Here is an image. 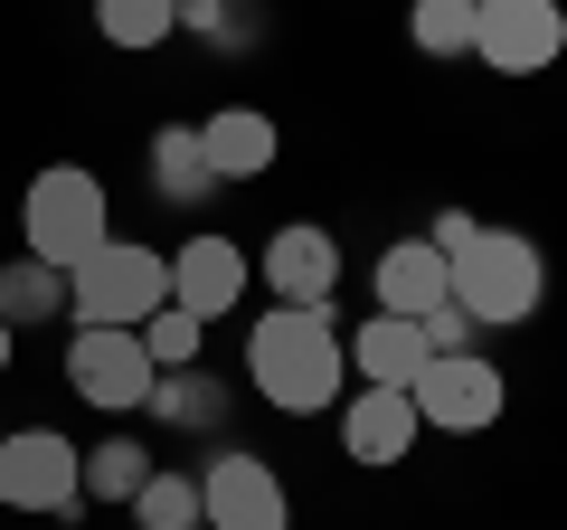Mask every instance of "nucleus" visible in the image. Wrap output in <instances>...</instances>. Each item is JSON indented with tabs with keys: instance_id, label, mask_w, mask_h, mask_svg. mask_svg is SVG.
Masks as SVG:
<instances>
[{
	"instance_id": "f8f14e48",
	"label": "nucleus",
	"mask_w": 567,
	"mask_h": 530,
	"mask_svg": "<svg viewBox=\"0 0 567 530\" xmlns=\"http://www.w3.org/2000/svg\"><path fill=\"white\" fill-rule=\"evenodd\" d=\"M416 398L406 388H360L350 379V398H341V455L350 465H369V473H398L406 455H416Z\"/></svg>"
},
{
	"instance_id": "ddd939ff",
	"label": "nucleus",
	"mask_w": 567,
	"mask_h": 530,
	"mask_svg": "<svg viewBox=\"0 0 567 530\" xmlns=\"http://www.w3.org/2000/svg\"><path fill=\"white\" fill-rule=\"evenodd\" d=\"M369 294H379V313H435V304H454V275H445V246L435 237H388L379 246V265H369Z\"/></svg>"
},
{
	"instance_id": "6e6552de",
	"label": "nucleus",
	"mask_w": 567,
	"mask_h": 530,
	"mask_svg": "<svg viewBox=\"0 0 567 530\" xmlns=\"http://www.w3.org/2000/svg\"><path fill=\"white\" fill-rule=\"evenodd\" d=\"M66 388H76L85 408H104V417H133L142 398H152V350H142V332H66V369H58Z\"/></svg>"
},
{
	"instance_id": "aec40b11",
	"label": "nucleus",
	"mask_w": 567,
	"mask_h": 530,
	"mask_svg": "<svg viewBox=\"0 0 567 530\" xmlns=\"http://www.w3.org/2000/svg\"><path fill=\"white\" fill-rule=\"evenodd\" d=\"M152 465H162V455L142 446V436H104V446L85 455V502H123L133 511V492L152 483Z\"/></svg>"
},
{
	"instance_id": "412c9836",
	"label": "nucleus",
	"mask_w": 567,
	"mask_h": 530,
	"mask_svg": "<svg viewBox=\"0 0 567 530\" xmlns=\"http://www.w3.org/2000/svg\"><path fill=\"white\" fill-rule=\"evenodd\" d=\"M133 521H142V530H199V473L152 465V483L133 492Z\"/></svg>"
},
{
	"instance_id": "bb28decb",
	"label": "nucleus",
	"mask_w": 567,
	"mask_h": 530,
	"mask_svg": "<svg viewBox=\"0 0 567 530\" xmlns=\"http://www.w3.org/2000/svg\"><path fill=\"white\" fill-rule=\"evenodd\" d=\"M464 10H483V0H464Z\"/></svg>"
},
{
	"instance_id": "9d476101",
	"label": "nucleus",
	"mask_w": 567,
	"mask_h": 530,
	"mask_svg": "<svg viewBox=\"0 0 567 530\" xmlns=\"http://www.w3.org/2000/svg\"><path fill=\"white\" fill-rule=\"evenodd\" d=\"M256 285L275 294V304H331V294H341V237H331L322 218H284L275 237H265V256H256Z\"/></svg>"
},
{
	"instance_id": "423d86ee",
	"label": "nucleus",
	"mask_w": 567,
	"mask_h": 530,
	"mask_svg": "<svg viewBox=\"0 0 567 530\" xmlns=\"http://www.w3.org/2000/svg\"><path fill=\"white\" fill-rule=\"evenodd\" d=\"M406 398H416V427H435V436H483V427L511 417V379H502L492 350H445V360H425Z\"/></svg>"
},
{
	"instance_id": "6ab92c4d",
	"label": "nucleus",
	"mask_w": 567,
	"mask_h": 530,
	"mask_svg": "<svg viewBox=\"0 0 567 530\" xmlns=\"http://www.w3.org/2000/svg\"><path fill=\"white\" fill-rule=\"evenodd\" d=\"M95 39L123 48V58H142V48L181 39V0H95Z\"/></svg>"
},
{
	"instance_id": "9b49d317",
	"label": "nucleus",
	"mask_w": 567,
	"mask_h": 530,
	"mask_svg": "<svg viewBox=\"0 0 567 530\" xmlns=\"http://www.w3.org/2000/svg\"><path fill=\"white\" fill-rule=\"evenodd\" d=\"M246 246L218 237V227H199V237H181V256H171V304L199 313V323H227V313H246Z\"/></svg>"
},
{
	"instance_id": "39448f33",
	"label": "nucleus",
	"mask_w": 567,
	"mask_h": 530,
	"mask_svg": "<svg viewBox=\"0 0 567 530\" xmlns=\"http://www.w3.org/2000/svg\"><path fill=\"white\" fill-rule=\"evenodd\" d=\"M0 511H39V521L85 511V446L66 427H10L0 436Z\"/></svg>"
},
{
	"instance_id": "dca6fc26",
	"label": "nucleus",
	"mask_w": 567,
	"mask_h": 530,
	"mask_svg": "<svg viewBox=\"0 0 567 530\" xmlns=\"http://www.w3.org/2000/svg\"><path fill=\"white\" fill-rule=\"evenodd\" d=\"M142 171H152V190H162L171 208L218 200V171H208V152H199V123H162V133L142 143Z\"/></svg>"
},
{
	"instance_id": "f3484780",
	"label": "nucleus",
	"mask_w": 567,
	"mask_h": 530,
	"mask_svg": "<svg viewBox=\"0 0 567 530\" xmlns=\"http://www.w3.org/2000/svg\"><path fill=\"white\" fill-rule=\"evenodd\" d=\"M142 408L162 417V427H181V436H218V427H227V408H237V388L208 379V369H162Z\"/></svg>"
},
{
	"instance_id": "1a4fd4ad",
	"label": "nucleus",
	"mask_w": 567,
	"mask_h": 530,
	"mask_svg": "<svg viewBox=\"0 0 567 530\" xmlns=\"http://www.w3.org/2000/svg\"><path fill=\"white\" fill-rule=\"evenodd\" d=\"M199 530H293V492L265 455H218L199 473Z\"/></svg>"
},
{
	"instance_id": "cd10ccee",
	"label": "nucleus",
	"mask_w": 567,
	"mask_h": 530,
	"mask_svg": "<svg viewBox=\"0 0 567 530\" xmlns=\"http://www.w3.org/2000/svg\"><path fill=\"white\" fill-rule=\"evenodd\" d=\"M0 436H10V427H0Z\"/></svg>"
},
{
	"instance_id": "20e7f679",
	"label": "nucleus",
	"mask_w": 567,
	"mask_h": 530,
	"mask_svg": "<svg viewBox=\"0 0 567 530\" xmlns=\"http://www.w3.org/2000/svg\"><path fill=\"white\" fill-rule=\"evenodd\" d=\"M114 237V200H104V181L85 162H48L39 181H29V200H20V256H39V265H85L95 246Z\"/></svg>"
},
{
	"instance_id": "a878e982",
	"label": "nucleus",
	"mask_w": 567,
	"mask_h": 530,
	"mask_svg": "<svg viewBox=\"0 0 567 530\" xmlns=\"http://www.w3.org/2000/svg\"><path fill=\"white\" fill-rule=\"evenodd\" d=\"M10 350H20V332H10V323H0V369H10Z\"/></svg>"
},
{
	"instance_id": "4468645a",
	"label": "nucleus",
	"mask_w": 567,
	"mask_h": 530,
	"mask_svg": "<svg viewBox=\"0 0 567 530\" xmlns=\"http://www.w3.org/2000/svg\"><path fill=\"white\" fill-rule=\"evenodd\" d=\"M199 152H208V171H218V190H237V181H265V171L284 162V133H275L265 104H218V114L199 123Z\"/></svg>"
},
{
	"instance_id": "4be33fe9",
	"label": "nucleus",
	"mask_w": 567,
	"mask_h": 530,
	"mask_svg": "<svg viewBox=\"0 0 567 530\" xmlns=\"http://www.w3.org/2000/svg\"><path fill=\"white\" fill-rule=\"evenodd\" d=\"M406 48L416 58H473V10L464 0H406Z\"/></svg>"
},
{
	"instance_id": "2eb2a0df",
	"label": "nucleus",
	"mask_w": 567,
	"mask_h": 530,
	"mask_svg": "<svg viewBox=\"0 0 567 530\" xmlns=\"http://www.w3.org/2000/svg\"><path fill=\"white\" fill-rule=\"evenodd\" d=\"M341 350H350L360 388H416V369H425V332L406 313H369L360 332H341Z\"/></svg>"
},
{
	"instance_id": "b1692460",
	"label": "nucleus",
	"mask_w": 567,
	"mask_h": 530,
	"mask_svg": "<svg viewBox=\"0 0 567 530\" xmlns=\"http://www.w3.org/2000/svg\"><path fill=\"white\" fill-rule=\"evenodd\" d=\"M142 350H152V369H199L208 323H199V313H181V304H162L152 323H142Z\"/></svg>"
},
{
	"instance_id": "7ed1b4c3",
	"label": "nucleus",
	"mask_w": 567,
	"mask_h": 530,
	"mask_svg": "<svg viewBox=\"0 0 567 530\" xmlns=\"http://www.w3.org/2000/svg\"><path fill=\"white\" fill-rule=\"evenodd\" d=\"M171 304V256L133 237H104L85 265H66V323L76 332H142Z\"/></svg>"
},
{
	"instance_id": "5701e85b",
	"label": "nucleus",
	"mask_w": 567,
	"mask_h": 530,
	"mask_svg": "<svg viewBox=\"0 0 567 530\" xmlns=\"http://www.w3.org/2000/svg\"><path fill=\"white\" fill-rule=\"evenodd\" d=\"M181 29L237 58V48H256V39H265V10H256V0H181Z\"/></svg>"
},
{
	"instance_id": "393cba45",
	"label": "nucleus",
	"mask_w": 567,
	"mask_h": 530,
	"mask_svg": "<svg viewBox=\"0 0 567 530\" xmlns=\"http://www.w3.org/2000/svg\"><path fill=\"white\" fill-rule=\"evenodd\" d=\"M416 332H425V360H445V350H483V323H473L464 304H435V313H416Z\"/></svg>"
},
{
	"instance_id": "f03ea898",
	"label": "nucleus",
	"mask_w": 567,
	"mask_h": 530,
	"mask_svg": "<svg viewBox=\"0 0 567 530\" xmlns=\"http://www.w3.org/2000/svg\"><path fill=\"white\" fill-rule=\"evenodd\" d=\"M445 275H454V304H464L483 332H520L529 313L548 304V256L520 237V227H483L473 218L464 237L445 246Z\"/></svg>"
},
{
	"instance_id": "f257e3e1",
	"label": "nucleus",
	"mask_w": 567,
	"mask_h": 530,
	"mask_svg": "<svg viewBox=\"0 0 567 530\" xmlns=\"http://www.w3.org/2000/svg\"><path fill=\"white\" fill-rule=\"evenodd\" d=\"M246 388L275 417H322L350 398V350L331 304H265L246 323Z\"/></svg>"
},
{
	"instance_id": "a211bd4d",
	"label": "nucleus",
	"mask_w": 567,
	"mask_h": 530,
	"mask_svg": "<svg viewBox=\"0 0 567 530\" xmlns=\"http://www.w3.org/2000/svg\"><path fill=\"white\" fill-rule=\"evenodd\" d=\"M0 323H10V332L66 323V275L39 265V256H10V265H0Z\"/></svg>"
},
{
	"instance_id": "0eeeda50",
	"label": "nucleus",
	"mask_w": 567,
	"mask_h": 530,
	"mask_svg": "<svg viewBox=\"0 0 567 530\" xmlns=\"http://www.w3.org/2000/svg\"><path fill=\"white\" fill-rule=\"evenodd\" d=\"M473 58L492 77H548L567 58V0H483L473 10Z\"/></svg>"
}]
</instances>
